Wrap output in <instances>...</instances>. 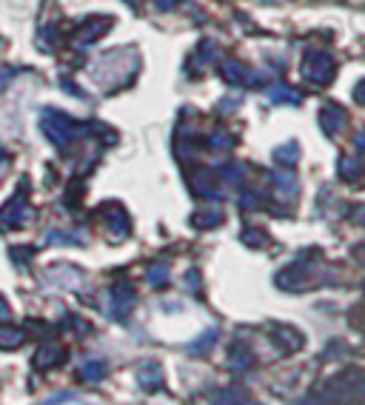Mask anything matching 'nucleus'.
<instances>
[{"label": "nucleus", "mask_w": 365, "mask_h": 405, "mask_svg": "<svg viewBox=\"0 0 365 405\" xmlns=\"http://www.w3.org/2000/svg\"><path fill=\"white\" fill-rule=\"evenodd\" d=\"M331 75H334V63H331L328 54H309V60H306V77H311L317 83H325V80H331Z\"/></svg>", "instance_id": "nucleus-1"}, {"label": "nucleus", "mask_w": 365, "mask_h": 405, "mask_svg": "<svg viewBox=\"0 0 365 405\" xmlns=\"http://www.w3.org/2000/svg\"><path fill=\"white\" fill-rule=\"evenodd\" d=\"M43 129L49 132V137H52L54 143H66V137H69V132H72V123L66 120V114L49 112L46 120H43Z\"/></svg>", "instance_id": "nucleus-2"}, {"label": "nucleus", "mask_w": 365, "mask_h": 405, "mask_svg": "<svg viewBox=\"0 0 365 405\" xmlns=\"http://www.w3.org/2000/svg\"><path fill=\"white\" fill-rule=\"evenodd\" d=\"M12 75H15L12 69H0V89H3V86L12 80Z\"/></svg>", "instance_id": "nucleus-3"}, {"label": "nucleus", "mask_w": 365, "mask_h": 405, "mask_svg": "<svg viewBox=\"0 0 365 405\" xmlns=\"http://www.w3.org/2000/svg\"><path fill=\"white\" fill-rule=\"evenodd\" d=\"M157 6H160V9H171L174 0H157Z\"/></svg>", "instance_id": "nucleus-4"}]
</instances>
